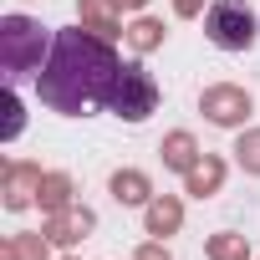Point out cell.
<instances>
[{"mask_svg":"<svg viewBox=\"0 0 260 260\" xmlns=\"http://www.w3.org/2000/svg\"><path fill=\"white\" fill-rule=\"evenodd\" d=\"M117 67L122 61L112 56V41H102L97 31L67 26V31L51 36V56L36 72V97L51 112L82 117L92 107H107V92H112Z\"/></svg>","mask_w":260,"mask_h":260,"instance_id":"cell-1","label":"cell"},{"mask_svg":"<svg viewBox=\"0 0 260 260\" xmlns=\"http://www.w3.org/2000/svg\"><path fill=\"white\" fill-rule=\"evenodd\" d=\"M51 56V41H46V26L31 21V16H0V72L6 82H21L31 72H41Z\"/></svg>","mask_w":260,"mask_h":260,"instance_id":"cell-2","label":"cell"},{"mask_svg":"<svg viewBox=\"0 0 260 260\" xmlns=\"http://www.w3.org/2000/svg\"><path fill=\"white\" fill-rule=\"evenodd\" d=\"M153 107H158V82L138 61H122L117 77H112V92H107V112H117L127 122H143Z\"/></svg>","mask_w":260,"mask_h":260,"instance_id":"cell-3","label":"cell"},{"mask_svg":"<svg viewBox=\"0 0 260 260\" xmlns=\"http://www.w3.org/2000/svg\"><path fill=\"white\" fill-rule=\"evenodd\" d=\"M204 36L219 51H250L255 46V11L245 0H214L204 16Z\"/></svg>","mask_w":260,"mask_h":260,"instance_id":"cell-4","label":"cell"},{"mask_svg":"<svg viewBox=\"0 0 260 260\" xmlns=\"http://www.w3.org/2000/svg\"><path fill=\"white\" fill-rule=\"evenodd\" d=\"M199 112H204L214 127H240V122L250 117V92H245V87H230V82H219V87H204V97H199Z\"/></svg>","mask_w":260,"mask_h":260,"instance_id":"cell-5","label":"cell"},{"mask_svg":"<svg viewBox=\"0 0 260 260\" xmlns=\"http://www.w3.org/2000/svg\"><path fill=\"white\" fill-rule=\"evenodd\" d=\"M41 164H6V184H0V194H6V209H26L36 204L41 194Z\"/></svg>","mask_w":260,"mask_h":260,"instance_id":"cell-6","label":"cell"},{"mask_svg":"<svg viewBox=\"0 0 260 260\" xmlns=\"http://www.w3.org/2000/svg\"><path fill=\"white\" fill-rule=\"evenodd\" d=\"M92 209H82V204H67V209H56V214H46V240L51 245H77V240H87L92 235Z\"/></svg>","mask_w":260,"mask_h":260,"instance_id":"cell-7","label":"cell"},{"mask_svg":"<svg viewBox=\"0 0 260 260\" xmlns=\"http://www.w3.org/2000/svg\"><path fill=\"white\" fill-rule=\"evenodd\" d=\"M82 26H87V31H97L102 41L127 36V31H122V21H117V0H82Z\"/></svg>","mask_w":260,"mask_h":260,"instance_id":"cell-8","label":"cell"},{"mask_svg":"<svg viewBox=\"0 0 260 260\" xmlns=\"http://www.w3.org/2000/svg\"><path fill=\"white\" fill-rule=\"evenodd\" d=\"M158 153H164V164H169V169H179V174H189V169L204 158V153H199V143H194V133H184V127L164 138V148H158Z\"/></svg>","mask_w":260,"mask_h":260,"instance_id":"cell-9","label":"cell"},{"mask_svg":"<svg viewBox=\"0 0 260 260\" xmlns=\"http://www.w3.org/2000/svg\"><path fill=\"white\" fill-rule=\"evenodd\" d=\"M184 184H189V194H199V199H204V194H214V189L224 184V158L204 153V158H199V164L184 174Z\"/></svg>","mask_w":260,"mask_h":260,"instance_id":"cell-10","label":"cell"},{"mask_svg":"<svg viewBox=\"0 0 260 260\" xmlns=\"http://www.w3.org/2000/svg\"><path fill=\"white\" fill-rule=\"evenodd\" d=\"M148 194H153L148 189V174H138V169H117L112 174V199L117 204H153Z\"/></svg>","mask_w":260,"mask_h":260,"instance_id":"cell-11","label":"cell"},{"mask_svg":"<svg viewBox=\"0 0 260 260\" xmlns=\"http://www.w3.org/2000/svg\"><path fill=\"white\" fill-rule=\"evenodd\" d=\"M46 255H51L46 230L41 235H11L6 245H0V260H46Z\"/></svg>","mask_w":260,"mask_h":260,"instance_id":"cell-12","label":"cell"},{"mask_svg":"<svg viewBox=\"0 0 260 260\" xmlns=\"http://www.w3.org/2000/svg\"><path fill=\"white\" fill-rule=\"evenodd\" d=\"M179 224H184V204L174 194H164V199L148 204V235H174Z\"/></svg>","mask_w":260,"mask_h":260,"instance_id":"cell-13","label":"cell"},{"mask_svg":"<svg viewBox=\"0 0 260 260\" xmlns=\"http://www.w3.org/2000/svg\"><path fill=\"white\" fill-rule=\"evenodd\" d=\"M36 204H41L46 214L67 209V204H72V179H67V174H46V179H41V194H36Z\"/></svg>","mask_w":260,"mask_h":260,"instance_id":"cell-14","label":"cell"},{"mask_svg":"<svg viewBox=\"0 0 260 260\" xmlns=\"http://www.w3.org/2000/svg\"><path fill=\"white\" fill-rule=\"evenodd\" d=\"M127 46H133V51H153V46H164V21L138 16L133 26H127Z\"/></svg>","mask_w":260,"mask_h":260,"instance_id":"cell-15","label":"cell"},{"mask_svg":"<svg viewBox=\"0 0 260 260\" xmlns=\"http://www.w3.org/2000/svg\"><path fill=\"white\" fill-rule=\"evenodd\" d=\"M209 260H250V240L245 235H214L209 240Z\"/></svg>","mask_w":260,"mask_h":260,"instance_id":"cell-16","label":"cell"},{"mask_svg":"<svg viewBox=\"0 0 260 260\" xmlns=\"http://www.w3.org/2000/svg\"><path fill=\"white\" fill-rule=\"evenodd\" d=\"M21 122H26V112H21V97L6 87V97H0V138L11 143V138L21 133Z\"/></svg>","mask_w":260,"mask_h":260,"instance_id":"cell-17","label":"cell"},{"mask_svg":"<svg viewBox=\"0 0 260 260\" xmlns=\"http://www.w3.org/2000/svg\"><path fill=\"white\" fill-rule=\"evenodd\" d=\"M235 158H240V169H245V174H260V127L240 133V143H235Z\"/></svg>","mask_w":260,"mask_h":260,"instance_id":"cell-18","label":"cell"},{"mask_svg":"<svg viewBox=\"0 0 260 260\" xmlns=\"http://www.w3.org/2000/svg\"><path fill=\"white\" fill-rule=\"evenodd\" d=\"M133 260H169V250H164V245H138Z\"/></svg>","mask_w":260,"mask_h":260,"instance_id":"cell-19","label":"cell"},{"mask_svg":"<svg viewBox=\"0 0 260 260\" xmlns=\"http://www.w3.org/2000/svg\"><path fill=\"white\" fill-rule=\"evenodd\" d=\"M199 6H204V0H174V11H179V16H199Z\"/></svg>","mask_w":260,"mask_h":260,"instance_id":"cell-20","label":"cell"},{"mask_svg":"<svg viewBox=\"0 0 260 260\" xmlns=\"http://www.w3.org/2000/svg\"><path fill=\"white\" fill-rule=\"evenodd\" d=\"M117 6H127V11H143V6H148V0H117Z\"/></svg>","mask_w":260,"mask_h":260,"instance_id":"cell-21","label":"cell"},{"mask_svg":"<svg viewBox=\"0 0 260 260\" xmlns=\"http://www.w3.org/2000/svg\"><path fill=\"white\" fill-rule=\"evenodd\" d=\"M67 260H72V255H67Z\"/></svg>","mask_w":260,"mask_h":260,"instance_id":"cell-22","label":"cell"}]
</instances>
